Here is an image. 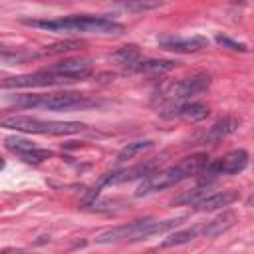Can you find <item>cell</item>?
Wrapping results in <instances>:
<instances>
[{
    "instance_id": "cell-21",
    "label": "cell",
    "mask_w": 254,
    "mask_h": 254,
    "mask_svg": "<svg viewBox=\"0 0 254 254\" xmlns=\"http://www.w3.org/2000/svg\"><path fill=\"white\" fill-rule=\"evenodd\" d=\"M83 46V42L79 40H65V42H58V44H52V46H46L40 56H58V54H67V52H73V50H79Z\"/></svg>"
},
{
    "instance_id": "cell-6",
    "label": "cell",
    "mask_w": 254,
    "mask_h": 254,
    "mask_svg": "<svg viewBox=\"0 0 254 254\" xmlns=\"http://www.w3.org/2000/svg\"><path fill=\"white\" fill-rule=\"evenodd\" d=\"M248 153L244 149H234L230 153H226L222 159H216V161H208L206 167L198 173L200 177V183L202 185H208L210 181L222 177V175H236V173H242L246 167H248Z\"/></svg>"
},
{
    "instance_id": "cell-18",
    "label": "cell",
    "mask_w": 254,
    "mask_h": 254,
    "mask_svg": "<svg viewBox=\"0 0 254 254\" xmlns=\"http://www.w3.org/2000/svg\"><path fill=\"white\" fill-rule=\"evenodd\" d=\"M117 64H121V65H125L127 69H133V65L141 60V52H139V48L137 46H133V44H129V46H123V48H119L117 52H113V56H111Z\"/></svg>"
},
{
    "instance_id": "cell-3",
    "label": "cell",
    "mask_w": 254,
    "mask_h": 254,
    "mask_svg": "<svg viewBox=\"0 0 254 254\" xmlns=\"http://www.w3.org/2000/svg\"><path fill=\"white\" fill-rule=\"evenodd\" d=\"M12 105L24 109H48V111H71L99 105L85 93L77 91H54V93H22L12 99Z\"/></svg>"
},
{
    "instance_id": "cell-12",
    "label": "cell",
    "mask_w": 254,
    "mask_h": 254,
    "mask_svg": "<svg viewBox=\"0 0 254 254\" xmlns=\"http://www.w3.org/2000/svg\"><path fill=\"white\" fill-rule=\"evenodd\" d=\"M48 71L56 73V75H62L69 81H81L85 77H89L93 73V65L89 60H75V58H69V60H62L58 64H52L46 67Z\"/></svg>"
},
{
    "instance_id": "cell-9",
    "label": "cell",
    "mask_w": 254,
    "mask_h": 254,
    "mask_svg": "<svg viewBox=\"0 0 254 254\" xmlns=\"http://www.w3.org/2000/svg\"><path fill=\"white\" fill-rule=\"evenodd\" d=\"M159 169V161H149V163H141V165H135V167H129V169H123V171H115V173H107L101 177L99 185L93 189V192L97 194L101 187H113V185H123V183H131L135 179H145L149 175H153L155 171ZM91 192V194H93ZM91 198V196H89Z\"/></svg>"
},
{
    "instance_id": "cell-2",
    "label": "cell",
    "mask_w": 254,
    "mask_h": 254,
    "mask_svg": "<svg viewBox=\"0 0 254 254\" xmlns=\"http://www.w3.org/2000/svg\"><path fill=\"white\" fill-rule=\"evenodd\" d=\"M206 163H208V155L206 153L189 155L181 163H177L175 167L161 169V171H155L153 175L145 177L135 194L137 196H145V194L175 187V185H179V183H183V181H187L190 177H198V173L206 167Z\"/></svg>"
},
{
    "instance_id": "cell-5",
    "label": "cell",
    "mask_w": 254,
    "mask_h": 254,
    "mask_svg": "<svg viewBox=\"0 0 254 254\" xmlns=\"http://www.w3.org/2000/svg\"><path fill=\"white\" fill-rule=\"evenodd\" d=\"M2 127L22 131V133H38V135H75L85 129L79 121H46L28 115H10L2 119Z\"/></svg>"
},
{
    "instance_id": "cell-20",
    "label": "cell",
    "mask_w": 254,
    "mask_h": 254,
    "mask_svg": "<svg viewBox=\"0 0 254 254\" xmlns=\"http://www.w3.org/2000/svg\"><path fill=\"white\" fill-rule=\"evenodd\" d=\"M115 6L125 12H149L163 6L161 0H115Z\"/></svg>"
},
{
    "instance_id": "cell-24",
    "label": "cell",
    "mask_w": 254,
    "mask_h": 254,
    "mask_svg": "<svg viewBox=\"0 0 254 254\" xmlns=\"http://www.w3.org/2000/svg\"><path fill=\"white\" fill-rule=\"evenodd\" d=\"M18 157H20L24 163H34V165H38V163H42V161L54 157V153L48 151V149H38V147H34V149H30V151H26V153H22V155H18Z\"/></svg>"
},
{
    "instance_id": "cell-7",
    "label": "cell",
    "mask_w": 254,
    "mask_h": 254,
    "mask_svg": "<svg viewBox=\"0 0 254 254\" xmlns=\"http://www.w3.org/2000/svg\"><path fill=\"white\" fill-rule=\"evenodd\" d=\"M210 75L206 71H196L177 83H171L163 89V97H165V105H171V103H181V101H187L202 91H206L210 87Z\"/></svg>"
},
{
    "instance_id": "cell-17",
    "label": "cell",
    "mask_w": 254,
    "mask_h": 254,
    "mask_svg": "<svg viewBox=\"0 0 254 254\" xmlns=\"http://www.w3.org/2000/svg\"><path fill=\"white\" fill-rule=\"evenodd\" d=\"M198 234H202V224H194V226H190V228H183V230L171 232V234L161 242V248H173V246L187 244V242L198 238Z\"/></svg>"
},
{
    "instance_id": "cell-25",
    "label": "cell",
    "mask_w": 254,
    "mask_h": 254,
    "mask_svg": "<svg viewBox=\"0 0 254 254\" xmlns=\"http://www.w3.org/2000/svg\"><path fill=\"white\" fill-rule=\"evenodd\" d=\"M216 44L218 46H222V48H226V50H232V52H248V46L246 44H242V42H236V40H232V38H228V36H222V34H216Z\"/></svg>"
},
{
    "instance_id": "cell-14",
    "label": "cell",
    "mask_w": 254,
    "mask_h": 254,
    "mask_svg": "<svg viewBox=\"0 0 254 254\" xmlns=\"http://www.w3.org/2000/svg\"><path fill=\"white\" fill-rule=\"evenodd\" d=\"M238 125H240L238 119L232 117V115L220 117V119L208 129V133L204 135V141H208V143H218V141L226 139L228 135H232V133L238 129Z\"/></svg>"
},
{
    "instance_id": "cell-11",
    "label": "cell",
    "mask_w": 254,
    "mask_h": 254,
    "mask_svg": "<svg viewBox=\"0 0 254 254\" xmlns=\"http://www.w3.org/2000/svg\"><path fill=\"white\" fill-rule=\"evenodd\" d=\"M159 48L167 50V52H175V54H194L200 52L208 46V38L204 36H189V38H181V36H159L157 38Z\"/></svg>"
},
{
    "instance_id": "cell-22",
    "label": "cell",
    "mask_w": 254,
    "mask_h": 254,
    "mask_svg": "<svg viewBox=\"0 0 254 254\" xmlns=\"http://www.w3.org/2000/svg\"><path fill=\"white\" fill-rule=\"evenodd\" d=\"M4 147H6L8 151H12L14 155H22V153H26V151L34 149L36 145H34L32 141L24 139V137L14 135V137H6V139H4Z\"/></svg>"
},
{
    "instance_id": "cell-8",
    "label": "cell",
    "mask_w": 254,
    "mask_h": 254,
    "mask_svg": "<svg viewBox=\"0 0 254 254\" xmlns=\"http://www.w3.org/2000/svg\"><path fill=\"white\" fill-rule=\"evenodd\" d=\"M62 83H71L69 79L56 75L52 71H48L46 67L34 73H24V75H14V77H6L2 79V87L4 89H16V87H50V85H62Z\"/></svg>"
},
{
    "instance_id": "cell-16",
    "label": "cell",
    "mask_w": 254,
    "mask_h": 254,
    "mask_svg": "<svg viewBox=\"0 0 254 254\" xmlns=\"http://www.w3.org/2000/svg\"><path fill=\"white\" fill-rule=\"evenodd\" d=\"M175 65H177L175 60H139V62L133 65L131 71L147 73V75H161V73L171 71Z\"/></svg>"
},
{
    "instance_id": "cell-1",
    "label": "cell",
    "mask_w": 254,
    "mask_h": 254,
    "mask_svg": "<svg viewBox=\"0 0 254 254\" xmlns=\"http://www.w3.org/2000/svg\"><path fill=\"white\" fill-rule=\"evenodd\" d=\"M26 26L48 30V32H67V34H121L123 24L107 16H65L58 20H22Z\"/></svg>"
},
{
    "instance_id": "cell-15",
    "label": "cell",
    "mask_w": 254,
    "mask_h": 254,
    "mask_svg": "<svg viewBox=\"0 0 254 254\" xmlns=\"http://www.w3.org/2000/svg\"><path fill=\"white\" fill-rule=\"evenodd\" d=\"M234 222H236V214L232 210H224L216 218H212V220H208V222L202 224V236H206V238L218 236V234L226 232L228 228H232Z\"/></svg>"
},
{
    "instance_id": "cell-13",
    "label": "cell",
    "mask_w": 254,
    "mask_h": 254,
    "mask_svg": "<svg viewBox=\"0 0 254 254\" xmlns=\"http://www.w3.org/2000/svg\"><path fill=\"white\" fill-rule=\"evenodd\" d=\"M240 198V192L234 190V189H228V190H216V192H210V194H204L200 200H196L192 206L196 210H218V208H224V206H230L234 200Z\"/></svg>"
},
{
    "instance_id": "cell-19",
    "label": "cell",
    "mask_w": 254,
    "mask_h": 254,
    "mask_svg": "<svg viewBox=\"0 0 254 254\" xmlns=\"http://www.w3.org/2000/svg\"><path fill=\"white\" fill-rule=\"evenodd\" d=\"M153 149V141L151 139H141V141H133V143H127L119 153H117V163H125L127 159H133L135 155L139 153H145Z\"/></svg>"
},
{
    "instance_id": "cell-23",
    "label": "cell",
    "mask_w": 254,
    "mask_h": 254,
    "mask_svg": "<svg viewBox=\"0 0 254 254\" xmlns=\"http://www.w3.org/2000/svg\"><path fill=\"white\" fill-rule=\"evenodd\" d=\"M206 194V185H198V187H194L192 190H189V192H185V194H181V196H177L175 200H173V204H194L196 200H200L202 196Z\"/></svg>"
},
{
    "instance_id": "cell-4",
    "label": "cell",
    "mask_w": 254,
    "mask_h": 254,
    "mask_svg": "<svg viewBox=\"0 0 254 254\" xmlns=\"http://www.w3.org/2000/svg\"><path fill=\"white\" fill-rule=\"evenodd\" d=\"M187 216H175V218H167V220H153V218H143V220H133L129 224H121L115 228H109L105 232H101L95 242L99 244H111V242H135V240H145L163 232L173 230L175 226H179L181 222H185Z\"/></svg>"
},
{
    "instance_id": "cell-10",
    "label": "cell",
    "mask_w": 254,
    "mask_h": 254,
    "mask_svg": "<svg viewBox=\"0 0 254 254\" xmlns=\"http://www.w3.org/2000/svg\"><path fill=\"white\" fill-rule=\"evenodd\" d=\"M210 113L208 105L200 101H181V103H171L161 109V117L165 119H185V121H202Z\"/></svg>"
}]
</instances>
